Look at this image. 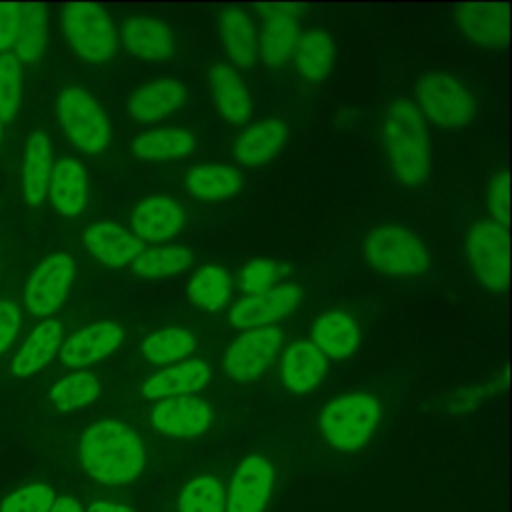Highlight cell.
Instances as JSON below:
<instances>
[{"mask_svg": "<svg viewBox=\"0 0 512 512\" xmlns=\"http://www.w3.org/2000/svg\"><path fill=\"white\" fill-rule=\"evenodd\" d=\"M380 140L392 176L406 188L422 186L432 168V148L426 122L414 100L396 98L382 116Z\"/></svg>", "mask_w": 512, "mask_h": 512, "instance_id": "1", "label": "cell"}, {"mask_svg": "<svg viewBox=\"0 0 512 512\" xmlns=\"http://www.w3.org/2000/svg\"><path fill=\"white\" fill-rule=\"evenodd\" d=\"M80 462L96 482L128 484L144 470L146 448L126 424L100 420L82 434Z\"/></svg>", "mask_w": 512, "mask_h": 512, "instance_id": "2", "label": "cell"}, {"mask_svg": "<svg viewBox=\"0 0 512 512\" xmlns=\"http://www.w3.org/2000/svg\"><path fill=\"white\" fill-rule=\"evenodd\" d=\"M416 102L424 122L436 128H464L474 118V94L456 76L448 72H428L414 86Z\"/></svg>", "mask_w": 512, "mask_h": 512, "instance_id": "3", "label": "cell"}, {"mask_svg": "<svg viewBox=\"0 0 512 512\" xmlns=\"http://www.w3.org/2000/svg\"><path fill=\"white\" fill-rule=\"evenodd\" d=\"M362 252L366 262L386 276H416L430 264L422 240L396 222L374 226L362 242Z\"/></svg>", "mask_w": 512, "mask_h": 512, "instance_id": "4", "label": "cell"}, {"mask_svg": "<svg viewBox=\"0 0 512 512\" xmlns=\"http://www.w3.org/2000/svg\"><path fill=\"white\" fill-rule=\"evenodd\" d=\"M378 400L364 392L330 400L320 412V430L328 444L342 452L362 448L380 422Z\"/></svg>", "mask_w": 512, "mask_h": 512, "instance_id": "5", "label": "cell"}, {"mask_svg": "<svg viewBox=\"0 0 512 512\" xmlns=\"http://www.w3.org/2000/svg\"><path fill=\"white\" fill-rule=\"evenodd\" d=\"M60 124L70 142L86 152L100 154L108 148L112 128L96 98L80 86L66 88L56 102Z\"/></svg>", "mask_w": 512, "mask_h": 512, "instance_id": "6", "label": "cell"}, {"mask_svg": "<svg viewBox=\"0 0 512 512\" xmlns=\"http://www.w3.org/2000/svg\"><path fill=\"white\" fill-rule=\"evenodd\" d=\"M62 26L68 44L80 58L100 64L116 54V26L98 4H66L62 12Z\"/></svg>", "mask_w": 512, "mask_h": 512, "instance_id": "7", "label": "cell"}, {"mask_svg": "<svg viewBox=\"0 0 512 512\" xmlns=\"http://www.w3.org/2000/svg\"><path fill=\"white\" fill-rule=\"evenodd\" d=\"M466 252L476 280L500 292L508 282V232L492 220L474 222L466 234Z\"/></svg>", "mask_w": 512, "mask_h": 512, "instance_id": "8", "label": "cell"}, {"mask_svg": "<svg viewBox=\"0 0 512 512\" xmlns=\"http://www.w3.org/2000/svg\"><path fill=\"white\" fill-rule=\"evenodd\" d=\"M282 328L264 326L244 330L224 352L222 368L234 382H252L260 378L282 348Z\"/></svg>", "mask_w": 512, "mask_h": 512, "instance_id": "9", "label": "cell"}, {"mask_svg": "<svg viewBox=\"0 0 512 512\" xmlns=\"http://www.w3.org/2000/svg\"><path fill=\"white\" fill-rule=\"evenodd\" d=\"M74 280V262L68 254L46 256L30 274L24 288V306L30 316L46 318L62 306Z\"/></svg>", "mask_w": 512, "mask_h": 512, "instance_id": "10", "label": "cell"}, {"mask_svg": "<svg viewBox=\"0 0 512 512\" xmlns=\"http://www.w3.org/2000/svg\"><path fill=\"white\" fill-rule=\"evenodd\" d=\"M302 6L294 4H264L258 6L264 22L258 30V58L268 68H282L294 54L298 44L300 26L296 18V10Z\"/></svg>", "mask_w": 512, "mask_h": 512, "instance_id": "11", "label": "cell"}, {"mask_svg": "<svg viewBox=\"0 0 512 512\" xmlns=\"http://www.w3.org/2000/svg\"><path fill=\"white\" fill-rule=\"evenodd\" d=\"M302 302V290L296 284H278L264 294L246 296L232 304L228 320L238 330L274 326L292 314Z\"/></svg>", "mask_w": 512, "mask_h": 512, "instance_id": "12", "label": "cell"}, {"mask_svg": "<svg viewBox=\"0 0 512 512\" xmlns=\"http://www.w3.org/2000/svg\"><path fill=\"white\" fill-rule=\"evenodd\" d=\"M272 486L274 466L264 456H246L228 486L224 512H262Z\"/></svg>", "mask_w": 512, "mask_h": 512, "instance_id": "13", "label": "cell"}, {"mask_svg": "<svg viewBox=\"0 0 512 512\" xmlns=\"http://www.w3.org/2000/svg\"><path fill=\"white\" fill-rule=\"evenodd\" d=\"M124 340V328L114 320H100L74 332L62 342L58 356L68 368H84L110 356Z\"/></svg>", "mask_w": 512, "mask_h": 512, "instance_id": "14", "label": "cell"}, {"mask_svg": "<svg viewBox=\"0 0 512 512\" xmlns=\"http://www.w3.org/2000/svg\"><path fill=\"white\" fill-rule=\"evenodd\" d=\"M152 424L160 434L174 438H194L212 424V408L196 396L158 400L152 408Z\"/></svg>", "mask_w": 512, "mask_h": 512, "instance_id": "15", "label": "cell"}, {"mask_svg": "<svg viewBox=\"0 0 512 512\" xmlns=\"http://www.w3.org/2000/svg\"><path fill=\"white\" fill-rule=\"evenodd\" d=\"M458 30L478 46L502 48L508 42V6L504 2H474L454 8Z\"/></svg>", "mask_w": 512, "mask_h": 512, "instance_id": "16", "label": "cell"}, {"mask_svg": "<svg viewBox=\"0 0 512 512\" xmlns=\"http://www.w3.org/2000/svg\"><path fill=\"white\" fill-rule=\"evenodd\" d=\"M186 86L176 78H156L138 86L126 100L128 116L138 124L158 122L186 102Z\"/></svg>", "mask_w": 512, "mask_h": 512, "instance_id": "17", "label": "cell"}, {"mask_svg": "<svg viewBox=\"0 0 512 512\" xmlns=\"http://www.w3.org/2000/svg\"><path fill=\"white\" fill-rule=\"evenodd\" d=\"M206 84L220 116L226 122L242 124L252 116V94L238 68L226 62H212L206 72Z\"/></svg>", "mask_w": 512, "mask_h": 512, "instance_id": "18", "label": "cell"}, {"mask_svg": "<svg viewBox=\"0 0 512 512\" xmlns=\"http://www.w3.org/2000/svg\"><path fill=\"white\" fill-rule=\"evenodd\" d=\"M184 208L168 196L144 198L130 214L132 234L142 242H164L174 238L184 226Z\"/></svg>", "mask_w": 512, "mask_h": 512, "instance_id": "19", "label": "cell"}, {"mask_svg": "<svg viewBox=\"0 0 512 512\" xmlns=\"http://www.w3.org/2000/svg\"><path fill=\"white\" fill-rule=\"evenodd\" d=\"M120 38L124 48L150 62H166L174 54V34L172 30L154 16H130L120 28Z\"/></svg>", "mask_w": 512, "mask_h": 512, "instance_id": "20", "label": "cell"}, {"mask_svg": "<svg viewBox=\"0 0 512 512\" xmlns=\"http://www.w3.org/2000/svg\"><path fill=\"white\" fill-rule=\"evenodd\" d=\"M290 128L284 120L264 118L244 128L234 140V158L242 166H264L272 162L288 142Z\"/></svg>", "mask_w": 512, "mask_h": 512, "instance_id": "21", "label": "cell"}, {"mask_svg": "<svg viewBox=\"0 0 512 512\" xmlns=\"http://www.w3.org/2000/svg\"><path fill=\"white\" fill-rule=\"evenodd\" d=\"M326 370L328 358L308 338L292 342L280 360L282 382L294 394H306L314 390L324 380Z\"/></svg>", "mask_w": 512, "mask_h": 512, "instance_id": "22", "label": "cell"}, {"mask_svg": "<svg viewBox=\"0 0 512 512\" xmlns=\"http://www.w3.org/2000/svg\"><path fill=\"white\" fill-rule=\"evenodd\" d=\"M86 250L104 266L124 268L144 250V242L116 222H96L84 234Z\"/></svg>", "mask_w": 512, "mask_h": 512, "instance_id": "23", "label": "cell"}, {"mask_svg": "<svg viewBox=\"0 0 512 512\" xmlns=\"http://www.w3.org/2000/svg\"><path fill=\"white\" fill-rule=\"evenodd\" d=\"M212 378L210 366L200 360H182L174 366H168L154 376H150L142 384V394L148 400H166V398H180L190 396L198 390H202Z\"/></svg>", "mask_w": 512, "mask_h": 512, "instance_id": "24", "label": "cell"}, {"mask_svg": "<svg viewBox=\"0 0 512 512\" xmlns=\"http://www.w3.org/2000/svg\"><path fill=\"white\" fill-rule=\"evenodd\" d=\"M216 28L232 64L250 68L258 58V30L254 20L240 8H224L218 12Z\"/></svg>", "mask_w": 512, "mask_h": 512, "instance_id": "25", "label": "cell"}, {"mask_svg": "<svg viewBox=\"0 0 512 512\" xmlns=\"http://www.w3.org/2000/svg\"><path fill=\"white\" fill-rule=\"evenodd\" d=\"M308 340L326 358L344 360L356 352L360 342V330L350 314L326 312L314 320Z\"/></svg>", "mask_w": 512, "mask_h": 512, "instance_id": "26", "label": "cell"}, {"mask_svg": "<svg viewBox=\"0 0 512 512\" xmlns=\"http://www.w3.org/2000/svg\"><path fill=\"white\" fill-rule=\"evenodd\" d=\"M48 194L52 206L62 216H78L88 198V178L84 166L74 158H62L54 164Z\"/></svg>", "mask_w": 512, "mask_h": 512, "instance_id": "27", "label": "cell"}, {"mask_svg": "<svg viewBox=\"0 0 512 512\" xmlns=\"http://www.w3.org/2000/svg\"><path fill=\"white\" fill-rule=\"evenodd\" d=\"M52 168L50 138L38 130L28 138L22 164V200L30 208L42 204L48 196Z\"/></svg>", "mask_w": 512, "mask_h": 512, "instance_id": "28", "label": "cell"}, {"mask_svg": "<svg viewBox=\"0 0 512 512\" xmlns=\"http://www.w3.org/2000/svg\"><path fill=\"white\" fill-rule=\"evenodd\" d=\"M336 58V46L328 32L320 28H310L298 36L292 60L296 72L312 84L326 80L332 72Z\"/></svg>", "mask_w": 512, "mask_h": 512, "instance_id": "29", "label": "cell"}, {"mask_svg": "<svg viewBox=\"0 0 512 512\" xmlns=\"http://www.w3.org/2000/svg\"><path fill=\"white\" fill-rule=\"evenodd\" d=\"M62 326L56 320L40 322L24 340L12 360L14 376H30L42 370L62 346Z\"/></svg>", "mask_w": 512, "mask_h": 512, "instance_id": "30", "label": "cell"}, {"mask_svg": "<svg viewBox=\"0 0 512 512\" xmlns=\"http://www.w3.org/2000/svg\"><path fill=\"white\" fill-rule=\"evenodd\" d=\"M242 176L226 164H200L186 172L184 186L188 194L204 202H216L236 196L242 190Z\"/></svg>", "mask_w": 512, "mask_h": 512, "instance_id": "31", "label": "cell"}, {"mask_svg": "<svg viewBox=\"0 0 512 512\" xmlns=\"http://www.w3.org/2000/svg\"><path fill=\"white\" fill-rule=\"evenodd\" d=\"M194 136L178 126H166V128H152L148 132H142L134 144L132 150L136 158L146 162H168L182 156H188L194 150Z\"/></svg>", "mask_w": 512, "mask_h": 512, "instance_id": "32", "label": "cell"}, {"mask_svg": "<svg viewBox=\"0 0 512 512\" xmlns=\"http://www.w3.org/2000/svg\"><path fill=\"white\" fill-rule=\"evenodd\" d=\"M196 348V338L188 328L170 326L148 334L140 342L142 356L156 366H174L186 360Z\"/></svg>", "mask_w": 512, "mask_h": 512, "instance_id": "33", "label": "cell"}, {"mask_svg": "<svg viewBox=\"0 0 512 512\" xmlns=\"http://www.w3.org/2000/svg\"><path fill=\"white\" fill-rule=\"evenodd\" d=\"M232 294V280L222 266H204L194 272L188 284V298L196 308L220 310Z\"/></svg>", "mask_w": 512, "mask_h": 512, "instance_id": "34", "label": "cell"}, {"mask_svg": "<svg viewBox=\"0 0 512 512\" xmlns=\"http://www.w3.org/2000/svg\"><path fill=\"white\" fill-rule=\"evenodd\" d=\"M48 16L42 4H24L20 34L14 44V56L22 64H36L46 48Z\"/></svg>", "mask_w": 512, "mask_h": 512, "instance_id": "35", "label": "cell"}, {"mask_svg": "<svg viewBox=\"0 0 512 512\" xmlns=\"http://www.w3.org/2000/svg\"><path fill=\"white\" fill-rule=\"evenodd\" d=\"M192 262V252L182 246H152L144 248L132 262V272L144 278H166L186 270Z\"/></svg>", "mask_w": 512, "mask_h": 512, "instance_id": "36", "label": "cell"}, {"mask_svg": "<svg viewBox=\"0 0 512 512\" xmlns=\"http://www.w3.org/2000/svg\"><path fill=\"white\" fill-rule=\"evenodd\" d=\"M100 396V382L94 374L78 370L72 374H66L50 388V402L58 410H76L82 406L92 404Z\"/></svg>", "mask_w": 512, "mask_h": 512, "instance_id": "37", "label": "cell"}, {"mask_svg": "<svg viewBox=\"0 0 512 512\" xmlns=\"http://www.w3.org/2000/svg\"><path fill=\"white\" fill-rule=\"evenodd\" d=\"M180 512H224V488L214 476L192 478L178 496Z\"/></svg>", "mask_w": 512, "mask_h": 512, "instance_id": "38", "label": "cell"}, {"mask_svg": "<svg viewBox=\"0 0 512 512\" xmlns=\"http://www.w3.org/2000/svg\"><path fill=\"white\" fill-rule=\"evenodd\" d=\"M20 62L12 52L0 54V122H12L20 108Z\"/></svg>", "mask_w": 512, "mask_h": 512, "instance_id": "39", "label": "cell"}, {"mask_svg": "<svg viewBox=\"0 0 512 512\" xmlns=\"http://www.w3.org/2000/svg\"><path fill=\"white\" fill-rule=\"evenodd\" d=\"M56 496L46 484H32L10 494L2 504L0 512H50Z\"/></svg>", "mask_w": 512, "mask_h": 512, "instance_id": "40", "label": "cell"}, {"mask_svg": "<svg viewBox=\"0 0 512 512\" xmlns=\"http://www.w3.org/2000/svg\"><path fill=\"white\" fill-rule=\"evenodd\" d=\"M280 274V266L270 258H254L244 264L240 270V288L248 296H258L274 288V282Z\"/></svg>", "mask_w": 512, "mask_h": 512, "instance_id": "41", "label": "cell"}, {"mask_svg": "<svg viewBox=\"0 0 512 512\" xmlns=\"http://www.w3.org/2000/svg\"><path fill=\"white\" fill-rule=\"evenodd\" d=\"M488 212L492 216V222L506 228L508 224V172L502 170L492 176L486 192Z\"/></svg>", "mask_w": 512, "mask_h": 512, "instance_id": "42", "label": "cell"}, {"mask_svg": "<svg viewBox=\"0 0 512 512\" xmlns=\"http://www.w3.org/2000/svg\"><path fill=\"white\" fill-rule=\"evenodd\" d=\"M22 14H24V4H16V2L0 4V54L14 48L16 38L20 34V26H22Z\"/></svg>", "mask_w": 512, "mask_h": 512, "instance_id": "43", "label": "cell"}, {"mask_svg": "<svg viewBox=\"0 0 512 512\" xmlns=\"http://www.w3.org/2000/svg\"><path fill=\"white\" fill-rule=\"evenodd\" d=\"M492 392V386L486 384H470L466 388H460L448 402V410L452 414H464L474 410L484 402V398Z\"/></svg>", "mask_w": 512, "mask_h": 512, "instance_id": "44", "label": "cell"}, {"mask_svg": "<svg viewBox=\"0 0 512 512\" xmlns=\"http://www.w3.org/2000/svg\"><path fill=\"white\" fill-rule=\"evenodd\" d=\"M20 330V308L12 300H0V354L8 350Z\"/></svg>", "mask_w": 512, "mask_h": 512, "instance_id": "45", "label": "cell"}, {"mask_svg": "<svg viewBox=\"0 0 512 512\" xmlns=\"http://www.w3.org/2000/svg\"><path fill=\"white\" fill-rule=\"evenodd\" d=\"M50 512H84V510L78 504V500H74L72 496H58L54 500Z\"/></svg>", "mask_w": 512, "mask_h": 512, "instance_id": "46", "label": "cell"}, {"mask_svg": "<svg viewBox=\"0 0 512 512\" xmlns=\"http://www.w3.org/2000/svg\"><path fill=\"white\" fill-rule=\"evenodd\" d=\"M88 512H134V510L124 506V504H118V502H104V500H100V502L90 504Z\"/></svg>", "mask_w": 512, "mask_h": 512, "instance_id": "47", "label": "cell"}, {"mask_svg": "<svg viewBox=\"0 0 512 512\" xmlns=\"http://www.w3.org/2000/svg\"><path fill=\"white\" fill-rule=\"evenodd\" d=\"M0 138H2V122H0Z\"/></svg>", "mask_w": 512, "mask_h": 512, "instance_id": "48", "label": "cell"}]
</instances>
